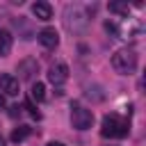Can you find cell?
Masks as SVG:
<instances>
[{
	"instance_id": "1",
	"label": "cell",
	"mask_w": 146,
	"mask_h": 146,
	"mask_svg": "<svg viewBox=\"0 0 146 146\" xmlns=\"http://www.w3.org/2000/svg\"><path fill=\"white\" fill-rule=\"evenodd\" d=\"M128 132H130V123L125 119H121L119 114H105L103 116V128H100V135L103 137L123 139Z\"/></svg>"
},
{
	"instance_id": "2",
	"label": "cell",
	"mask_w": 146,
	"mask_h": 146,
	"mask_svg": "<svg viewBox=\"0 0 146 146\" xmlns=\"http://www.w3.org/2000/svg\"><path fill=\"white\" fill-rule=\"evenodd\" d=\"M112 68L116 73H121V75H132L137 71V55L132 50H128V48L116 50L112 55Z\"/></svg>"
},
{
	"instance_id": "3",
	"label": "cell",
	"mask_w": 146,
	"mask_h": 146,
	"mask_svg": "<svg viewBox=\"0 0 146 146\" xmlns=\"http://www.w3.org/2000/svg\"><path fill=\"white\" fill-rule=\"evenodd\" d=\"M71 123L75 130H89L94 123V112L75 103V105H71Z\"/></svg>"
},
{
	"instance_id": "4",
	"label": "cell",
	"mask_w": 146,
	"mask_h": 146,
	"mask_svg": "<svg viewBox=\"0 0 146 146\" xmlns=\"http://www.w3.org/2000/svg\"><path fill=\"white\" fill-rule=\"evenodd\" d=\"M36 39H39V43H41L43 48H48V50H52V48L59 46V34H57L55 27H43V30L36 34Z\"/></svg>"
},
{
	"instance_id": "5",
	"label": "cell",
	"mask_w": 146,
	"mask_h": 146,
	"mask_svg": "<svg viewBox=\"0 0 146 146\" xmlns=\"http://www.w3.org/2000/svg\"><path fill=\"white\" fill-rule=\"evenodd\" d=\"M48 80H50L52 84H64V82L68 80V68H66V64H52V66L48 68Z\"/></svg>"
},
{
	"instance_id": "6",
	"label": "cell",
	"mask_w": 146,
	"mask_h": 146,
	"mask_svg": "<svg viewBox=\"0 0 146 146\" xmlns=\"http://www.w3.org/2000/svg\"><path fill=\"white\" fill-rule=\"evenodd\" d=\"M39 71V64H36V59H32V57H27V59H23L21 64H18V75H21V80H32V75Z\"/></svg>"
},
{
	"instance_id": "7",
	"label": "cell",
	"mask_w": 146,
	"mask_h": 146,
	"mask_svg": "<svg viewBox=\"0 0 146 146\" xmlns=\"http://www.w3.org/2000/svg\"><path fill=\"white\" fill-rule=\"evenodd\" d=\"M0 91H5L7 96H16L18 94V78H14L9 73L0 75Z\"/></svg>"
},
{
	"instance_id": "8",
	"label": "cell",
	"mask_w": 146,
	"mask_h": 146,
	"mask_svg": "<svg viewBox=\"0 0 146 146\" xmlns=\"http://www.w3.org/2000/svg\"><path fill=\"white\" fill-rule=\"evenodd\" d=\"M32 14L36 16V21H50L52 18V7L48 2H34L32 5Z\"/></svg>"
},
{
	"instance_id": "9",
	"label": "cell",
	"mask_w": 146,
	"mask_h": 146,
	"mask_svg": "<svg viewBox=\"0 0 146 146\" xmlns=\"http://www.w3.org/2000/svg\"><path fill=\"white\" fill-rule=\"evenodd\" d=\"M11 32H7V30H0V55H9V50H11Z\"/></svg>"
},
{
	"instance_id": "10",
	"label": "cell",
	"mask_w": 146,
	"mask_h": 146,
	"mask_svg": "<svg viewBox=\"0 0 146 146\" xmlns=\"http://www.w3.org/2000/svg\"><path fill=\"white\" fill-rule=\"evenodd\" d=\"M30 132H32V128H30V125H18V128H14V130H11V141H16V144H18V141H23Z\"/></svg>"
},
{
	"instance_id": "11",
	"label": "cell",
	"mask_w": 146,
	"mask_h": 146,
	"mask_svg": "<svg viewBox=\"0 0 146 146\" xmlns=\"http://www.w3.org/2000/svg\"><path fill=\"white\" fill-rule=\"evenodd\" d=\"M30 96H32V100L41 103V100L46 98V87H43L41 82H34V84H32V89H30Z\"/></svg>"
},
{
	"instance_id": "12",
	"label": "cell",
	"mask_w": 146,
	"mask_h": 146,
	"mask_svg": "<svg viewBox=\"0 0 146 146\" xmlns=\"http://www.w3.org/2000/svg\"><path fill=\"white\" fill-rule=\"evenodd\" d=\"M110 11L116 16H128L130 7H128V2H110Z\"/></svg>"
},
{
	"instance_id": "13",
	"label": "cell",
	"mask_w": 146,
	"mask_h": 146,
	"mask_svg": "<svg viewBox=\"0 0 146 146\" xmlns=\"http://www.w3.org/2000/svg\"><path fill=\"white\" fill-rule=\"evenodd\" d=\"M23 107H25V110H27V114H30V116H32V119H41V114H39V112H36V107H34V105H32V100H27V103H25V105H23Z\"/></svg>"
},
{
	"instance_id": "14",
	"label": "cell",
	"mask_w": 146,
	"mask_h": 146,
	"mask_svg": "<svg viewBox=\"0 0 146 146\" xmlns=\"http://www.w3.org/2000/svg\"><path fill=\"white\" fill-rule=\"evenodd\" d=\"M21 110H23V107H18V105H11V107H9V116H11V119L21 116Z\"/></svg>"
},
{
	"instance_id": "15",
	"label": "cell",
	"mask_w": 146,
	"mask_h": 146,
	"mask_svg": "<svg viewBox=\"0 0 146 146\" xmlns=\"http://www.w3.org/2000/svg\"><path fill=\"white\" fill-rule=\"evenodd\" d=\"M5 107H7V100H5V96L0 94V110H5Z\"/></svg>"
},
{
	"instance_id": "16",
	"label": "cell",
	"mask_w": 146,
	"mask_h": 146,
	"mask_svg": "<svg viewBox=\"0 0 146 146\" xmlns=\"http://www.w3.org/2000/svg\"><path fill=\"white\" fill-rule=\"evenodd\" d=\"M48 146H64V144H62V141H50Z\"/></svg>"
},
{
	"instance_id": "17",
	"label": "cell",
	"mask_w": 146,
	"mask_h": 146,
	"mask_svg": "<svg viewBox=\"0 0 146 146\" xmlns=\"http://www.w3.org/2000/svg\"><path fill=\"white\" fill-rule=\"evenodd\" d=\"M0 146H5V139H2V137H0Z\"/></svg>"
}]
</instances>
